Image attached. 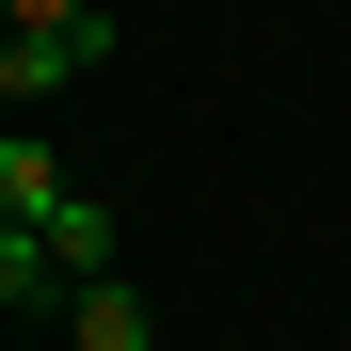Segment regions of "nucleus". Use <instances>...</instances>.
<instances>
[{
	"instance_id": "3",
	"label": "nucleus",
	"mask_w": 351,
	"mask_h": 351,
	"mask_svg": "<svg viewBox=\"0 0 351 351\" xmlns=\"http://www.w3.org/2000/svg\"><path fill=\"white\" fill-rule=\"evenodd\" d=\"M48 208H80V192H64V160H48V128L16 112V128H0V223H48Z\"/></svg>"
},
{
	"instance_id": "4",
	"label": "nucleus",
	"mask_w": 351,
	"mask_h": 351,
	"mask_svg": "<svg viewBox=\"0 0 351 351\" xmlns=\"http://www.w3.org/2000/svg\"><path fill=\"white\" fill-rule=\"evenodd\" d=\"M0 16H16V32H96L112 0H0Z\"/></svg>"
},
{
	"instance_id": "2",
	"label": "nucleus",
	"mask_w": 351,
	"mask_h": 351,
	"mask_svg": "<svg viewBox=\"0 0 351 351\" xmlns=\"http://www.w3.org/2000/svg\"><path fill=\"white\" fill-rule=\"evenodd\" d=\"M64 351H160V304H144L128 271H96L80 304H64Z\"/></svg>"
},
{
	"instance_id": "1",
	"label": "nucleus",
	"mask_w": 351,
	"mask_h": 351,
	"mask_svg": "<svg viewBox=\"0 0 351 351\" xmlns=\"http://www.w3.org/2000/svg\"><path fill=\"white\" fill-rule=\"evenodd\" d=\"M96 48H112V16L96 32H0V112H48L64 80H96Z\"/></svg>"
}]
</instances>
